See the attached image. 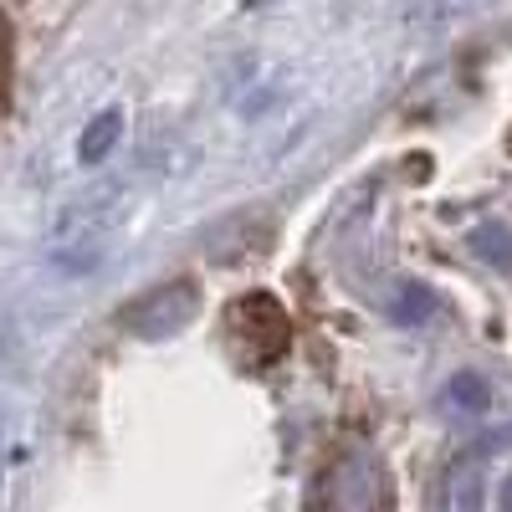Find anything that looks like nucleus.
<instances>
[{
  "label": "nucleus",
  "mask_w": 512,
  "mask_h": 512,
  "mask_svg": "<svg viewBox=\"0 0 512 512\" xmlns=\"http://www.w3.org/2000/svg\"><path fill=\"white\" fill-rule=\"evenodd\" d=\"M231 328H236L241 344L251 349L256 364L287 354V344H292V323H287V313H282V303H277L272 292L236 297V303H231Z\"/></svg>",
  "instance_id": "1"
},
{
  "label": "nucleus",
  "mask_w": 512,
  "mask_h": 512,
  "mask_svg": "<svg viewBox=\"0 0 512 512\" xmlns=\"http://www.w3.org/2000/svg\"><path fill=\"white\" fill-rule=\"evenodd\" d=\"M195 308H200L195 282H159L154 292H144L139 303L128 308V328L144 333V338H159V333H169V328L190 323Z\"/></svg>",
  "instance_id": "2"
},
{
  "label": "nucleus",
  "mask_w": 512,
  "mask_h": 512,
  "mask_svg": "<svg viewBox=\"0 0 512 512\" xmlns=\"http://www.w3.org/2000/svg\"><path fill=\"white\" fill-rule=\"evenodd\" d=\"M436 512H487V451L482 446H472L446 466Z\"/></svg>",
  "instance_id": "3"
},
{
  "label": "nucleus",
  "mask_w": 512,
  "mask_h": 512,
  "mask_svg": "<svg viewBox=\"0 0 512 512\" xmlns=\"http://www.w3.org/2000/svg\"><path fill=\"white\" fill-rule=\"evenodd\" d=\"M123 139V113L118 108H108V113H98L88 128H82V139H77V159L82 164H103L108 154H113V144Z\"/></svg>",
  "instance_id": "4"
},
{
  "label": "nucleus",
  "mask_w": 512,
  "mask_h": 512,
  "mask_svg": "<svg viewBox=\"0 0 512 512\" xmlns=\"http://www.w3.org/2000/svg\"><path fill=\"white\" fill-rule=\"evenodd\" d=\"M436 308H441V297H436L431 287H425V282H405V287H400V297H395V318H400L405 328H420Z\"/></svg>",
  "instance_id": "5"
},
{
  "label": "nucleus",
  "mask_w": 512,
  "mask_h": 512,
  "mask_svg": "<svg viewBox=\"0 0 512 512\" xmlns=\"http://www.w3.org/2000/svg\"><path fill=\"white\" fill-rule=\"evenodd\" d=\"M446 400L461 405V410H472V415L492 410V390H487V379H482L477 369H461V374L446 384Z\"/></svg>",
  "instance_id": "6"
},
{
  "label": "nucleus",
  "mask_w": 512,
  "mask_h": 512,
  "mask_svg": "<svg viewBox=\"0 0 512 512\" xmlns=\"http://www.w3.org/2000/svg\"><path fill=\"white\" fill-rule=\"evenodd\" d=\"M472 251L482 256V262L512 272V231H507V226H477V231H472Z\"/></svg>",
  "instance_id": "7"
},
{
  "label": "nucleus",
  "mask_w": 512,
  "mask_h": 512,
  "mask_svg": "<svg viewBox=\"0 0 512 512\" xmlns=\"http://www.w3.org/2000/svg\"><path fill=\"white\" fill-rule=\"evenodd\" d=\"M502 441H512V425H502V431H497L492 441H482V451H492V446H502Z\"/></svg>",
  "instance_id": "8"
},
{
  "label": "nucleus",
  "mask_w": 512,
  "mask_h": 512,
  "mask_svg": "<svg viewBox=\"0 0 512 512\" xmlns=\"http://www.w3.org/2000/svg\"><path fill=\"white\" fill-rule=\"evenodd\" d=\"M502 512H512V477L502 482Z\"/></svg>",
  "instance_id": "9"
}]
</instances>
